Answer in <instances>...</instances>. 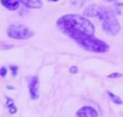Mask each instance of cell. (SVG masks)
<instances>
[{
  "instance_id": "obj_14",
  "label": "cell",
  "mask_w": 123,
  "mask_h": 117,
  "mask_svg": "<svg viewBox=\"0 0 123 117\" xmlns=\"http://www.w3.org/2000/svg\"><path fill=\"white\" fill-rule=\"evenodd\" d=\"M10 69L12 70V75H13V76H16V75H17V67H16V65H11V67H10Z\"/></svg>"
},
{
  "instance_id": "obj_1",
  "label": "cell",
  "mask_w": 123,
  "mask_h": 117,
  "mask_svg": "<svg viewBox=\"0 0 123 117\" xmlns=\"http://www.w3.org/2000/svg\"><path fill=\"white\" fill-rule=\"evenodd\" d=\"M57 25L65 34L70 31H80L88 35H94L95 31L94 25L89 22V19L79 15H65L60 17L57 21Z\"/></svg>"
},
{
  "instance_id": "obj_4",
  "label": "cell",
  "mask_w": 123,
  "mask_h": 117,
  "mask_svg": "<svg viewBox=\"0 0 123 117\" xmlns=\"http://www.w3.org/2000/svg\"><path fill=\"white\" fill-rule=\"evenodd\" d=\"M7 35L11 39L16 40H25L34 35V31L23 24H11L7 28Z\"/></svg>"
},
{
  "instance_id": "obj_3",
  "label": "cell",
  "mask_w": 123,
  "mask_h": 117,
  "mask_svg": "<svg viewBox=\"0 0 123 117\" xmlns=\"http://www.w3.org/2000/svg\"><path fill=\"white\" fill-rule=\"evenodd\" d=\"M98 17L101 22L103 25V30L109 34V35H116L118 34L121 27L118 21L115 17V13L110 10V9H104V7H99V13Z\"/></svg>"
},
{
  "instance_id": "obj_7",
  "label": "cell",
  "mask_w": 123,
  "mask_h": 117,
  "mask_svg": "<svg viewBox=\"0 0 123 117\" xmlns=\"http://www.w3.org/2000/svg\"><path fill=\"white\" fill-rule=\"evenodd\" d=\"M21 0H1V4L4 7H6L10 11H15L18 9Z\"/></svg>"
},
{
  "instance_id": "obj_15",
  "label": "cell",
  "mask_w": 123,
  "mask_h": 117,
  "mask_svg": "<svg viewBox=\"0 0 123 117\" xmlns=\"http://www.w3.org/2000/svg\"><path fill=\"white\" fill-rule=\"evenodd\" d=\"M6 71H7V70H6V68H5V67H3V68H1V76H3V77H5V76H6Z\"/></svg>"
},
{
  "instance_id": "obj_16",
  "label": "cell",
  "mask_w": 123,
  "mask_h": 117,
  "mask_svg": "<svg viewBox=\"0 0 123 117\" xmlns=\"http://www.w3.org/2000/svg\"><path fill=\"white\" fill-rule=\"evenodd\" d=\"M70 73H71V74L77 73V68H76V67H71V68H70Z\"/></svg>"
},
{
  "instance_id": "obj_10",
  "label": "cell",
  "mask_w": 123,
  "mask_h": 117,
  "mask_svg": "<svg viewBox=\"0 0 123 117\" xmlns=\"http://www.w3.org/2000/svg\"><path fill=\"white\" fill-rule=\"evenodd\" d=\"M6 106H7V110H9V112L11 113V115H15L16 112H17V107L15 106V103H13V100L11 99V98H6Z\"/></svg>"
},
{
  "instance_id": "obj_12",
  "label": "cell",
  "mask_w": 123,
  "mask_h": 117,
  "mask_svg": "<svg viewBox=\"0 0 123 117\" xmlns=\"http://www.w3.org/2000/svg\"><path fill=\"white\" fill-rule=\"evenodd\" d=\"M107 95H109V98L112 100V103H115V104H117V105H122V100L117 97V95H115L113 93H111V92H107Z\"/></svg>"
},
{
  "instance_id": "obj_13",
  "label": "cell",
  "mask_w": 123,
  "mask_h": 117,
  "mask_svg": "<svg viewBox=\"0 0 123 117\" xmlns=\"http://www.w3.org/2000/svg\"><path fill=\"white\" fill-rule=\"evenodd\" d=\"M109 79H118V77H122V74H119V73H116V74H111V75H109L107 76Z\"/></svg>"
},
{
  "instance_id": "obj_6",
  "label": "cell",
  "mask_w": 123,
  "mask_h": 117,
  "mask_svg": "<svg viewBox=\"0 0 123 117\" xmlns=\"http://www.w3.org/2000/svg\"><path fill=\"white\" fill-rule=\"evenodd\" d=\"M77 116L79 117H97L99 115H98V112L93 107H91V106H83V107H81L77 111Z\"/></svg>"
},
{
  "instance_id": "obj_11",
  "label": "cell",
  "mask_w": 123,
  "mask_h": 117,
  "mask_svg": "<svg viewBox=\"0 0 123 117\" xmlns=\"http://www.w3.org/2000/svg\"><path fill=\"white\" fill-rule=\"evenodd\" d=\"M106 3H111L115 7H117V10L123 9V0H104Z\"/></svg>"
},
{
  "instance_id": "obj_9",
  "label": "cell",
  "mask_w": 123,
  "mask_h": 117,
  "mask_svg": "<svg viewBox=\"0 0 123 117\" xmlns=\"http://www.w3.org/2000/svg\"><path fill=\"white\" fill-rule=\"evenodd\" d=\"M21 3H23L27 7H30V9H40V7H42V1L41 0H21Z\"/></svg>"
},
{
  "instance_id": "obj_8",
  "label": "cell",
  "mask_w": 123,
  "mask_h": 117,
  "mask_svg": "<svg viewBox=\"0 0 123 117\" xmlns=\"http://www.w3.org/2000/svg\"><path fill=\"white\" fill-rule=\"evenodd\" d=\"M85 16L87 17H98V13H99V6L97 5H89L83 11Z\"/></svg>"
},
{
  "instance_id": "obj_17",
  "label": "cell",
  "mask_w": 123,
  "mask_h": 117,
  "mask_svg": "<svg viewBox=\"0 0 123 117\" xmlns=\"http://www.w3.org/2000/svg\"><path fill=\"white\" fill-rule=\"evenodd\" d=\"M51 1H58V0H51Z\"/></svg>"
},
{
  "instance_id": "obj_5",
  "label": "cell",
  "mask_w": 123,
  "mask_h": 117,
  "mask_svg": "<svg viewBox=\"0 0 123 117\" xmlns=\"http://www.w3.org/2000/svg\"><path fill=\"white\" fill-rule=\"evenodd\" d=\"M29 93L31 99L39 98V79L36 76H33L29 82Z\"/></svg>"
},
{
  "instance_id": "obj_2",
  "label": "cell",
  "mask_w": 123,
  "mask_h": 117,
  "mask_svg": "<svg viewBox=\"0 0 123 117\" xmlns=\"http://www.w3.org/2000/svg\"><path fill=\"white\" fill-rule=\"evenodd\" d=\"M67 35L69 37H71L74 41H76L81 47H83L87 51L98 52V53H104V52L109 51V45L106 42L94 37L93 35H88V34L80 33V31H70Z\"/></svg>"
}]
</instances>
